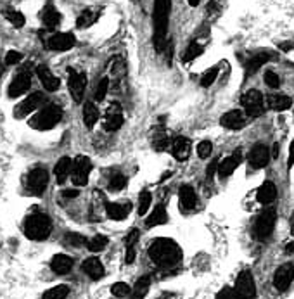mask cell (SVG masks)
<instances>
[{
    "label": "cell",
    "mask_w": 294,
    "mask_h": 299,
    "mask_svg": "<svg viewBox=\"0 0 294 299\" xmlns=\"http://www.w3.org/2000/svg\"><path fill=\"white\" fill-rule=\"evenodd\" d=\"M149 256L157 267L161 268H173L175 264L180 263L182 259V251L178 244L172 239H156L152 244L149 246Z\"/></svg>",
    "instance_id": "obj_1"
},
{
    "label": "cell",
    "mask_w": 294,
    "mask_h": 299,
    "mask_svg": "<svg viewBox=\"0 0 294 299\" xmlns=\"http://www.w3.org/2000/svg\"><path fill=\"white\" fill-rule=\"evenodd\" d=\"M170 11H172V0H154V47L157 52L165 49Z\"/></svg>",
    "instance_id": "obj_2"
},
{
    "label": "cell",
    "mask_w": 294,
    "mask_h": 299,
    "mask_svg": "<svg viewBox=\"0 0 294 299\" xmlns=\"http://www.w3.org/2000/svg\"><path fill=\"white\" fill-rule=\"evenodd\" d=\"M61 118H62L61 108L55 104H50V106H45V108L38 109V113L29 119V126H31L33 130H42V131L50 130V128H54L61 121Z\"/></svg>",
    "instance_id": "obj_3"
},
{
    "label": "cell",
    "mask_w": 294,
    "mask_h": 299,
    "mask_svg": "<svg viewBox=\"0 0 294 299\" xmlns=\"http://www.w3.org/2000/svg\"><path fill=\"white\" fill-rule=\"evenodd\" d=\"M52 223L45 215H31L24 221V234L29 241H44L49 237Z\"/></svg>",
    "instance_id": "obj_4"
},
{
    "label": "cell",
    "mask_w": 294,
    "mask_h": 299,
    "mask_svg": "<svg viewBox=\"0 0 294 299\" xmlns=\"http://www.w3.org/2000/svg\"><path fill=\"white\" fill-rule=\"evenodd\" d=\"M275 209L274 208H267L263 209L262 213H259V216L256 218V221H254V237L258 239V241H267L268 237H270L272 230H274V225H275Z\"/></svg>",
    "instance_id": "obj_5"
},
{
    "label": "cell",
    "mask_w": 294,
    "mask_h": 299,
    "mask_svg": "<svg viewBox=\"0 0 294 299\" xmlns=\"http://www.w3.org/2000/svg\"><path fill=\"white\" fill-rule=\"evenodd\" d=\"M90 170H92V163L87 156L76 157V159L73 161V168H71V178H73L75 185H78V187L87 185Z\"/></svg>",
    "instance_id": "obj_6"
},
{
    "label": "cell",
    "mask_w": 294,
    "mask_h": 299,
    "mask_svg": "<svg viewBox=\"0 0 294 299\" xmlns=\"http://www.w3.org/2000/svg\"><path fill=\"white\" fill-rule=\"evenodd\" d=\"M242 106H244V111L248 116H259L263 113V108H265V99H263L262 92L259 90H248L242 95Z\"/></svg>",
    "instance_id": "obj_7"
},
{
    "label": "cell",
    "mask_w": 294,
    "mask_h": 299,
    "mask_svg": "<svg viewBox=\"0 0 294 299\" xmlns=\"http://www.w3.org/2000/svg\"><path fill=\"white\" fill-rule=\"evenodd\" d=\"M44 102H45L44 93H40V92L31 93V95L26 97L23 102H19V104L16 106V108H14V116L18 119L28 116V114H31V113H35V111L40 109V106L44 104Z\"/></svg>",
    "instance_id": "obj_8"
},
{
    "label": "cell",
    "mask_w": 294,
    "mask_h": 299,
    "mask_svg": "<svg viewBox=\"0 0 294 299\" xmlns=\"http://www.w3.org/2000/svg\"><path fill=\"white\" fill-rule=\"evenodd\" d=\"M47 182H49V175H47L44 168L31 170L28 175V180H26L28 190L35 195H40L42 192L47 189Z\"/></svg>",
    "instance_id": "obj_9"
},
{
    "label": "cell",
    "mask_w": 294,
    "mask_h": 299,
    "mask_svg": "<svg viewBox=\"0 0 294 299\" xmlns=\"http://www.w3.org/2000/svg\"><path fill=\"white\" fill-rule=\"evenodd\" d=\"M68 87L70 92L73 95V99L76 102H80L83 99L85 88H87V78H85L83 73H78L75 70H70V78H68Z\"/></svg>",
    "instance_id": "obj_10"
},
{
    "label": "cell",
    "mask_w": 294,
    "mask_h": 299,
    "mask_svg": "<svg viewBox=\"0 0 294 299\" xmlns=\"http://www.w3.org/2000/svg\"><path fill=\"white\" fill-rule=\"evenodd\" d=\"M31 85V75L29 71H21L14 76V80L9 83V88H7V95L9 97H19L23 95L24 92L29 88Z\"/></svg>",
    "instance_id": "obj_11"
},
{
    "label": "cell",
    "mask_w": 294,
    "mask_h": 299,
    "mask_svg": "<svg viewBox=\"0 0 294 299\" xmlns=\"http://www.w3.org/2000/svg\"><path fill=\"white\" fill-rule=\"evenodd\" d=\"M236 290L242 297H254L256 296V287H254V279L249 270L241 272V275L236 280Z\"/></svg>",
    "instance_id": "obj_12"
},
{
    "label": "cell",
    "mask_w": 294,
    "mask_h": 299,
    "mask_svg": "<svg viewBox=\"0 0 294 299\" xmlns=\"http://www.w3.org/2000/svg\"><path fill=\"white\" fill-rule=\"evenodd\" d=\"M292 279H294V267L291 263H285L275 272L274 285L277 287V290H282V292H284V290L289 289V285H291Z\"/></svg>",
    "instance_id": "obj_13"
},
{
    "label": "cell",
    "mask_w": 294,
    "mask_h": 299,
    "mask_svg": "<svg viewBox=\"0 0 294 299\" xmlns=\"http://www.w3.org/2000/svg\"><path fill=\"white\" fill-rule=\"evenodd\" d=\"M121 125H123V111H121V106L111 104L109 108H108V111H106V116H104V130L116 131Z\"/></svg>",
    "instance_id": "obj_14"
},
{
    "label": "cell",
    "mask_w": 294,
    "mask_h": 299,
    "mask_svg": "<svg viewBox=\"0 0 294 299\" xmlns=\"http://www.w3.org/2000/svg\"><path fill=\"white\" fill-rule=\"evenodd\" d=\"M249 164L253 166V168H263L268 159H270V151H268V147H265L263 144H256L253 145V149L249 151Z\"/></svg>",
    "instance_id": "obj_15"
},
{
    "label": "cell",
    "mask_w": 294,
    "mask_h": 299,
    "mask_svg": "<svg viewBox=\"0 0 294 299\" xmlns=\"http://www.w3.org/2000/svg\"><path fill=\"white\" fill-rule=\"evenodd\" d=\"M71 47H75V37L71 33H55L49 38V49L64 52L70 50Z\"/></svg>",
    "instance_id": "obj_16"
},
{
    "label": "cell",
    "mask_w": 294,
    "mask_h": 299,
    "mask_svg": "<svg viewBox=\"0 0 294 299\" xmlns=\"http://www.w3.org/2000/svg\"><path fill=\"white\" fill-rule=\"evenodd\" d=\"M37 75H38V80H40V83L44 85L45 90L55 92L59 87H61V82H59L57 76L52 75V73H50V70H47L45 66H38L37 68Z\"/></svg>",
    "instance_id": "obj_17"
},
{
    "label": "cell",
    "mask_w": 294,
    "mask_h": 299,
    "mask_svg": "<svg viewBox=\"0 0 294 299\" xmlns=\"http://www.w3.org/2000/svg\"><path fill=\"white\" fill-rule=\"evenodd\" d=\"M221 126L228 128V130H241L244 126V114L241 111H228L220 119Z\"/></svg>",
    "instance_id": "obj_18"
},
{
    "label": "cell",
    "mask_w": 294,
    "mask_h": 299,
    "mask_svg": "<svg viewBox=\"0 0 294 299\" xmlns=\"http://www.w3.org/2000/svg\"><path fill=\"white\" fill-rule=\"evenodd\" d=\"M172 152H173L175 159L185 161L190 154V140L185 139V137H177V139H173Z\"/></svg>",
    "instance_id": "obj_19"
},
{
    "label": "cell",
    "mask_w": 294,
    "mask_h": 299,
    "mask_svg": "<svg viewBox=\"0 0 294 299\" xmlns=\"http://www.w3.org/2000/svg\"><path fill=\"white\" fill-rule=\"evenodd\" d=\"M82 268H83V272L93 280H99V279L104 277V267H102V263H101L99 258H93V256H92V258H87L83 261Z\"/></svg>",
    "instance_id": "obj_20"
},
{
    "label": "cell",
    "mask_w": 294,
    "mask_h": 299,
    "mask_svg": "<svg viewBox=\"0 0 294 299\" xmlns=\"http://www.w3.org/2000/svg\"><path fill=\"white\" fill-rule=\"evenodd\" d=\"M241 163V152L239 151H236L232 156H228V157H225L223 161L218 164V175L220 177H230L234 172H236V168L239 166Z\"/></svg>",
    "instance_id": "obj_21"
},
{
    "label": "cell",
    "mask_w": 294,
    "mask_h": 299,
    "mask_svg": "<svg viewBox=\"0 0 294 299\" xmlns=\"http://www.w3.org/2000/svg\"><path fill=\"white\" fill-rule=\"evenodd\" d=\"M50 268L59 273V275H64L73 268V258L68 254H55L52 259H50Z\"/></svg>",
    "instance_id": "obj_22"
},
{
    "label": "cell",
    "mask_w": 294,
    "mask_h": 299,
    "mask_svg": "<svg viewBox=\"0 0 294 299\" xmlns=\"http://www.w3.org/2000/svg\"><path fill=\"white\" fill-rule=\"evenodd\" d=\"M106 213L111 220H125L130 215V204L128 203H109L106 206Z\"/></svg>",
    "instance_id": "obj_23"
},
{
    "label": "cell",
    "mask_w": 294,
    "mask_h": 299,
    "mask_svg": "<svg viewBox=\"0 0 294 299\" xmlns=\"http://www.w3.org/2000/svg\"><path fill=\"white\" fill-rule=\"evenodd\" d=\"M42 23L50 29L57 28L59 23H61V14H59V11L55 9L52 4H47L44 11H42Z\"/></svg>",
    "instance_id": "obj_24"
},
{
    "label": "cell",
    "mask_w": 294,
    "mask_h": 299,
    "mask_svg": "<svg viewBox=\"0 0 294 299\" xmlns=\"http://www.w3.org/2000/svg\"><path fill=\"white\" fill-rule=\"evenodd\" d=\"M267 104L272 111H285L291 108L292 99L289 95H284V93H272V95H268Z\"/></svg>",
    "instance_id": "obj_25"
},
{
    "label": "cell",
    "mask_w": 294,
    "mask_h": 299,
    "mask_svg": "<svg viewBox=\"0 0 294 299\" xmlns=\"http://www.w3.org/2000/svg\"><path fill=\"white\" fill-rule=\"evenodd\" d=\"M71 168H73V161H71L70 157H61V159L57 161V164H55V168H54L57 183L66 182V178L71 175Z\"/></svg>",
    "instance_id": "obj_26"
},
{
    "label": "cell",
    "mask_w": 294,
    "mask_h": 299,
    "mask_svg": "<svg viewBox=\"0 0 294 299\" xmlns=\"http://www.w3.org/2000/svg\"><path fill=\"white\" fill-rule=\"evenodd\" d=\"M277 197V187L272 182H265L256 192V199L262 204H270L274 203Z\"/></svg>",
    "instance_id": "obj_27"
},
{
    "label": "cell",
    "mask_w": 294,
    "mask_h": 299,
    "mask_svg": "<svg viewBox=\"0 0 294 299\" xmlns=\"http://www.w3.org/2000/svg\"><path fill=\"white\" fill-rule=\"evenodd\" d=\"M166 221H168V213H166V209L163 206H157L154 208V211L147 216L146 227L152 228V227H157V225H165Z\"/></svg>",
    "instance_id": "obj_28"
},
{
    "label": "cell",
    "mask_w": 294,
    "mask_h": 299,
    "mask_svg": "<svg viewBox=\"0 0 294 299\" xmlns=\"http://www.w3.org/2000/svg\"><path fill=\"white\" fill-rule=\"evenodd\" d=\"M198 203V197H195V192L190 185H182L180 187V204L182 208L185 209H192Z\"/></svg>",
    "instance_id": "obj_29"
},
{
    "label": "cell",
    "mask_w": 294,
    "mask_h": 299,
    "mask_svg": "<svg viewBox=\"0 0 294 299\" xmlns=\"http://www.w3.org/2000/svg\"><path fill=\"white\" fill-rule=\"evenodd\" d=\"M97 119H99V109H97V106L93 104V102H87V104L83 106V121H85V125L90 128V126L95 125Z\"/></svg>",
    "instance_id": "obj_30"
},
{
    "label": "cell",
    "mask_w": 294,
    "mask_h": 299,
    "mask_svg": "<svg viewBox=\"0 0 294 299\" xmlns=\"http://www.w3.org/2000/svg\"><path fill=\"white\" fill-rule=\"evenodd\" d=\"M268 61H270V55H268V54H256V55H253V57H251L249 61H248V64H246V70H248V71H246V75H248V76L253 75L254 71L259 70V68H262L263 64L268 62Z\"/></svg>",
    "instance_id": "obj_31"
},
{
    "label": "cell",
    "mask_w": 294,
    "mask_h": 299,
    "mask_svg": "<svg viewBox=\"0 0 294 299\" xmlns=\"http://www.w3.org/2000/svg\"><path fill=\"white\" fill-rule=\"evenodd\" d=\"M70 294V287L68 285H57L44 292V299H64Z\"/></svg>",
    "instance_id": "obj_32"
},
{
    "label": "cell",
    "mask_w": 294,
    "mask_h": 299,
    "mask_svg": "<svg viewBox=\"0 0 294 299\" xmlns=\"http://www.w3.org/2000/svg\"><path fill=\"white\" fill-rule=\"evenodd\" d=\"M108 237L104 236H93L90 241L87 242V247L92 251V253H101L102 249H106V246H108Z\"/></svg>",
    "instance_id": "obj_33"
},
{
    "label": "cell",
    "mask_w": 294,
    "mask_h": 299,
    "mask_svg": "<svg viewBox=\"0 0 294 299\" xmlns=\"http://www.w3.org/2000/svg\"><path fill=\"white\" fill-rule=\"evenodd\" d=\"M149 285H151V279H149L147 275L140 277V279L137 280V284H135V287H134V296L135 297H144L147 294Z\"/></svg>",
    "instance_id": "obj_34"
},
{
    "label": "cell",
    "mask_w": 294,
    "mask_h": 299,
    "mask_svg": "<svg viewBox=\"0 0 294 299\" xmlns=\"http://www.w3.org/2000/svg\"><path fill=\"white\" fill-rule=\"evenodd\" d=\"M6 14V19L9 21V23L12 24V26H16V28H21L24 24V16H23V12H19V11H12V9H9V11H6L4 12Z\"/></svg>",
    "instance_id": "obj_35"
},
{
    "label": "cell",
    "mask_w": 294,
    "mask_h": 299,
    "mask_svg": "<svg viewBox=\"0 0 294 299\" xmlns=\"http://www.w3.org/2000/svg\"><path fill=\"white\" fill-rule=\"evenodd\" d=\"M125 185H126V177H125V175L114 173L113 177L109 178V190L118 192V190L125 189Z\"/></svg>",
    "instance_id": "obj_36"
},
{
    "label": "cell",
    "mask_w": 294,
    "mask_h": 299,
    "mask_svg": "<svg viewBox=\"0 0 294 299\" xmlns=\"http://www.w3.org/2000/svg\"><path fill=\"white\" fill-rule=\"evenodd\" d=\"M111 292H113V296H116V297H128L132 294V289L128 284H125V282H116V284L111 287Z\"/></svg>",
    "instance_id": "obj_37"
},
{
    "label": "cell",
    "mask_w": 294,
    "mask_h": 299,
    "mask_svg": "<svg viewBox=\"0 0 294 299\" xmlns=\"http://www.w3.org/2000/svg\"><path fill=\"white\" fill-rule=\"evenodd\" d=\"M203 52V47L198 44V42H192L189 47H187V50H185V54H184V62H190V61H194L198 55H201Z\"/></svg>",
    "instance_id": "obj_38"
},
{
    "label": "cell",
    "mask_w": 294,
    "mask_h": 299,
    "mask_svg": "<svg viewBox=\"0 0 294 299\" xmlns=\"http://www.w3.org/2000/svg\"><path fill=\"white\" fill-rule=\"evenodd\" d=\"M151 203H152V195H151V192L144 190L142 194H140V197H139V215H140V216L146 215L147 209H149V206H151Z\"/></svg>",
    "instance_id": "obj_39"
},
{
    "label": "cell",
    "mask_w": 294,
    "mask_h": 299,
    "mask_svg": "<svg viewBox=\"0 0 294 299\" xmlns=\"http://www.w3.org/2000/svg\"><path fill=\"white\" fill-rule=\"evenodd\" d=\"M93 19H95V16H93V12L90 9L83 11L78 16V19H76V28H88L93 23Z\"/></svg>",
    "instance_id": "obj_40"
},
{
    "label": "cell",
    "mask_w": 294,
    "mask_h": 299,
    "mask_svg": "<svg viewBox=\"0 0 294 299\" xmlns=\"http://www.w3.org/2000/svg\"><path fill=\"white\" fill-rule=\"evenodd\" d=\"M108 88H109V80L108 78H102L99 85H97V90H95V101L101 102L104 101L106 93H108Z\"/></svg>",
    "instance_id": "obj_41"
},
{
    "label": "cell",
    "mask_w": 294,
    "mask_h": 299,
    "mask_svg": "<svg viewBox=\"0 0 294 299\" xmlns=\"http://www.w3.org/2000/svg\"><path fill=\"white\" fill-rule=\"evenodd\" d=\"M216 76H218V70H216V68H210V70H208L203 75L201 85H203V87H210V85L216 80Z\"/></svg>",
    "instance_id": "obj_42"
},
{
    "label": "cell",
    "mask_w": 294,
    "mask_h": 299,
    "mask_svg": "<svg viewBox=\"0 0 294 299\" xmlns=\"http://www.w3.org/2000/svg\"><path fill=\"white\" fill-rule=\"evenodd\" d=\"M168 144H170V139H168V135H166V134H157L154 137L156 151H165V149L168 147Z\"/></svg>",
    "instance_id": "obj_43"
},
{
    "label": "cell",
    "mask_w": 294,
    "mask_h": 299,
    "mask_svg": "<svg viewBox=\"0 0 294 299\" xmlns=\"http://www.w3.org/2000/svg\"><path fill=\"white\" fill-rule=\"evenodd\" d=\"M211 151H213V145H211V142H208V140H203V142H199V145H198V156L199 157H208L211 154Z\"/></svg>",
    "instance_id": "obj_44"
},
{
    "label": "cell",
    "mask_w": 294,
    "mask_h": 299,
    "mask_svg": "<svg viewBox=\"0 0 294 299\" xmlns=\"http://www.w3.org/2000/svg\"><path fill=\"white\" fill-rule=\"evenodd\" d=\"M216 297H218V299H242V296L237 292L236 289H228V287H225L223 290H220V292L216 294Z\"/></svg>",
    "instance_id": "obj_45"
},
{
    "label": "cell",
    "mask_w": 294,
    "mask_h": 299,
    "mask_svg": "<svg viewBox=\"0 0 294 299\" xmlns=\"http://www.w3.org/2000/svg\"><path fill=\"white\" fill-rule=\"evenodd\" d=\"M265 83H267L270 88H279V85H280V78L275 75L274 71H267V73H265Z\"/></svg>",
    "instance_id": "obj_46"
},
{
    "label": "cell",
    "mask_w": 294,
    "mask_h": 299,
    "mask_svg": "<svg viewBox=\"0 0 294 299\" xmlns=\"http://www.w3.org/2000/svg\"><path fill=\"white\" fill-rule=\"evenodd\" d=\"M68 242H70L71 246H87V239L83 236H80V234H70L68 236Z\"/></svg>",
    "instance_id": "obj_47"
},
{
    "label": "cell",
    "mask_w": 294,
    "mask_h": 299,
    "mask_svg": "<svg viewBox=\"0 0 294 299\" xmlns=\"http://www.w3.org/2000/svg\"><path fill=\"white\" fill-rule=\"evenodd\" d=\"M21 59H23V55H21L19 52H16V50H9V52H7V55H6V62L9 64V66L21 62Z\"/></svg>",
    "instance_id": "obj_48"
},
{
    "label": "cell",
    "mask_w": 294,
    "mask_h": 299,
    "mask_svg": "<svg viewBox=\"0 0 294 299\" xmlns=\"http://www.w3.org/2000/svg\"><path fill=\"white\" fill-rule=\"evenodd\" d=\"M135 259V246H126V256H125V263L132 264Z\"/></svg>",
    "instance_id": "obj_49"
},
{
    "label": "cell",
    "mask_w": 294,
    "mask_h": 299,
    "mask_svg": "<svg viewBox=\"0 0 294 299\" xmlns=\"http://www.w3.org/2000/svg\"><path fill=\"white\" fill-rule=\"evenodd\" d=\"M139 241V230H132V232L128 234V237H126V246H135V242Z\"/></svg>",
    "instance_id": "obj_50"
},
{
    "label": "cell",
    "mask_w": 294,
    "mask_h": 299,
    "mask_svg": "<svg viewBox=\"0 0 294 299\" xmlns=\"http://www.w3.org/2000/svg\"><path fill=\"white\" fill-rule=\"evenodd\" d=\"M287 164H289V166L294 164V140L291 142V147H289V159H287Z\"/></svg>",
    "instance_id": "obj_51"
},
{
    "label": "cell",
    "mask_w": 294,
    "mask_h": 299,
    "mask_svg": "<svg viewBox=\"0 0 294 299\" xmlns=\"http://www.w3.org/2000/svg\"><path fill=\"white\" fill-rule=\"evenodd\" d=\"M62 195H64V197H76V195H78V190H76V189H68V190L62 192Z\"/></svg>",
    "instance_id": "obj_52"
},
{
    "label": "cell",
    "mask_w": 294,
    "mask_h": 299,
    "mask_svg": "<svg viewBox=\"0 0 294 299\" xmlns=\"http://www.w3.org/2000/svg\"><path fill=\"white\" fill-rule=\"evenodd\" d=\"M216 168H218V163H216V161H213V163L210 164V168H208V175H210V177H211L213 172H215Z\"/></svg>",
    "instance_id": "obj_53"
},
{
    "label": "cell",
    "mask_w": 294,
    "mask_h": 299,
    "mask_svg": "<svg viewBox=\"0 0 294 299\" xmlns=\"http://www.w3.org/2000/svg\"><path fill=\"white\" fill-rule=\"evenodd\" d=\"M285 253H287V254H294V242H289V244L285 246Z\"/></svg>",
    "instance_id": "obj_54"
},
{
    "label": "cell",
    "mask_w": 294,
    "mask_h": 299,
    "mask_svg": "<svg viewBox=\"0 0 294 299\" xmlns=\"http://www.w3.org/2000/svg\"><path fill=\"white\" fill-rule=\"evenodd\" d=\"M292 45L291 44H280V50H291Z\"/></svg>",
    "instance_id": "obj_55"
},
{
    "label": "cell",
    "mask_w": 294,
    "mask_h": 299,
    "mask_svg": "<svg viewBox=\"0 0 294 299\" xmlns=\"http://www.w3.org/2000/svg\"><path fill=\"white\" fill-rule=\"evenodd\" d=\"M187 2H189L192 7H195V6H198V4H199V0H187Z\"/></svg>",
    "instance_id": "obj_56"
},
{
    "label": "cell",
    "mask_w": 294,
    "mask_h": 299,
    "mask_svg": "<svg viewBox=\"0 0 294 299\" xmlns=\"http://www.w3.org/2000/svg\"><path fill=\"white\" fill-rule=\"evenodd\" d=\"M291 232H292V236H294V213H292V216H291Z\"/></svg>",
    "instance_id": "obj_57"
}]
</instances>
